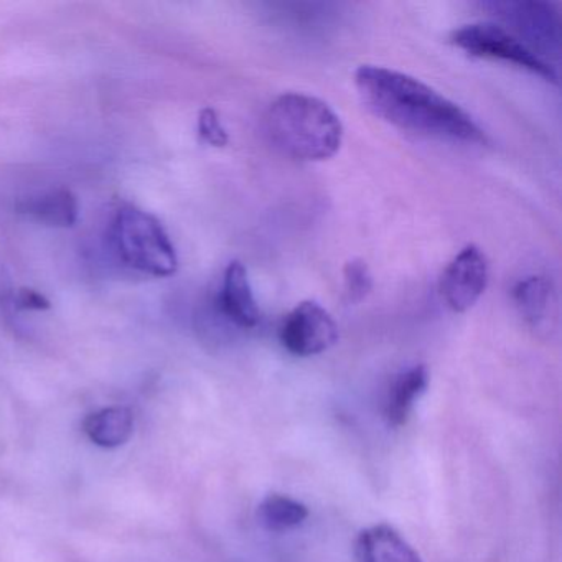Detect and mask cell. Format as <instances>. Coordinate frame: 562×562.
Returning a JSON list of instances; mask_svg holds the SVG:
<instances>
[{"instance_id": "obj_9", "label": "cell", "mask_w": 562, "mask_h": 562, "mask_svg": "<svg viewBox=\"0 0 562 562\" xmlns=\"http://www.w3.org/2000/svg\"><path fill=\"white\" fill-rule=\"evenodd\" d=\"M358 562H423L419 552L393 526H370L355 541Z\"/></svg>"}, {"instance_id": "obj_13", "label": "cell", "mask_w": 562, "mask_h": 562, "mask_svg": "<svg viewBox=\"0 0 562 562\" xmlns=\"http://www.w3.org/2000/svg\"><path fill=\"white\" fill-rule=\"evenodd\" d=\"M513 301L521 317L532 327H539L551 315L554 291L551 282L542 276H528L513 289Z\"/></svg>"}, {"instance_id": "obj_8", "label": "cell", "mask_w": 562, "mask_h": 562, "mask_svg": "<svg viewBox=\"0 0 562 562\" xmlns=\"http://www.w3.org/2000/svg\"><path fill=\"white\" fill-rule=\"evenodd\" d=\"M218 307L225 318L239 328H255L261 321L248 269L241 261H232L225 269L218 294Z\"/></svg>"}, {"instance_id": "obj_15", "label": "cell", "mask_w": 562, "mask_h": 562, "mask_svg": "<svg viewBox=\"0 0 562 562\" xmlns=\"http://www.w3.org/2000/svg\"><path fill=\"white\" fill-rule=\"evenodd\" d=\"M344 289L347 301L358 304L373 289V276L363 259H351L344 269Z\"/></svg>"}, {"instance_id": "obj_2", "label": "cell", "mask_w": 562, "mask_h": 562, "mask_svg": "<svg viewBox=\"0 0 562 562\" xmlns=\"http://www.w3.org/2000/svg\"><path fill=\"white\" fill-rule=\"evenodd\" d=\"M266 133L285 156L302 162L330 159L344 143V124L318 98L284 93L266 113Z\"/></svg>"}, {"instance_id": "obj_10", "label": "cell", "mask_w": 562, "mask_h": 562, "mask_svg": "<svg viewBox=\"0 0 562 562\" xmlns=\"http://www.w3.org/2000/svg\"><path fill=\"white\" fill-rule=\"evenodd\" d=\"M19 213L31 216L37 222L55 228H71L80 218V205L77 195L68 189L48 190L42 195L22 200Z\"/></svg>"}, {"instance_id": "obj_14", "label": "cell", "mask_w": 562, "mask_h": 562, "mask_svg": "<svg viewBox=\"0 0 562 562\" xmlns=\"http://www.w3.org/2000/svg\"><path fill=\"white\" fill-rule=\"evenodd\" d=\"M258 516L266 529L282 532L299 528L308 518V508L291 496L272 493L262 499Z\"/></svg>"}, {"instance_id": "obj_16", "label": "cell", "mask_w": 562, "mask_h": 562, "mask_svg": "<svg viewBox=\"0 0 562 562\" xmlns=\"http://www.w3.org/2000/svg\"><path fill=\"white\" fill-rule=\"evenodd\" d=\"M199 134L203 143L213 147H225L229 137L213 108H205L199 114Z\"/></svg>"}, {"instance_id": "obj_7", "label": "cell", "mask_w": 562, "mask_h": 562, "mask_svg": "<svg viewBox=\"0 0 562 562\" xmlns=\"http://www.w3.org/2000/svg\"><path fill=\"white\" fill-rule=\"evenodd\" d=\"M488 285V261L475 245L465 246L440 278V294L453 312L469 311Z\"/></svg>"}, {"instance_id": "obj_3", "label": "cell", "mask_w": 562, "mask_h": 562, "mask_svg": "<svg viewBox=\"0 0 562 562\" xmlns=\"http://www.w3.org/2000/svg\"><path fill=\"white\" fill-rule=\"evenodd\" d=\"M111 239L121 261L136 271L170 278L179 269L176 246L153 213L133 205L117 210Z\"/></svg>"}, {"instance_id": "obj_11", "label": "cell", "mask_w": 562, "mask_h": 562, "mask_svg": "<svg viewBox=\"0 0 562 562\" xmlns=\"http://www.w3.org/2000/svg\"><path fill=\"white\" fill-rule=\"evenodd\" d=\"M83 432L101 449H117L133 437V411L130 407L111 406L91 413L83 420Z\"/></svg>"}, {"instance_id": "obj_5", "label": "cell", "mask_w": 562, "mask_h": 562, "mask_svg": "<svg viewBox=\"0 0 562 562\" xmlns=\"http://www.w3.org/2000/svg\"><path fill=\"white\" fill-rule=\"evenodd\" d=\"M450 42L470 57L486 60L505 61L529 74L538 75L542 80L558 83L559 75L552 65L532 54L515 35L495 22H475L462 25L450 35Z\"/></svg>"}, {"instance_id": "obj_1", "label": "cell", "mask_w": 562, "mask_h": 562, "mask_svg": "<svg viewBox=\"0 0 562 562\" xmlns=\"http://www.w3.org/2000/svg\"><path fill=\"white\" fill-rule=\"evenodd\" d=\"M355 87L374 116L430 139L485 144V133L459 104L423 81L376 65L355 71Z\"/></svg>"}, {"instance_id": "obj_6", "label": "cell", "mask_w": 562, "mask_h": 562, "mask_svg": "<svg viewBox=\"0 0 562 562\" xmlns=\"http://www.w3.org/2000/svg\"><path fill=\"white\" fill-rule=\"evenodd\" d=\"M340 337L337 322L314 301L295 305L282 322L279 338L282 347L294 357L307 358L324 353Z\"/></svg>"}, {"instance_id": "obj_17", "label": "cell", "mask_w": 562, "mask_h": 562, "mask_svg": "<svg viewBox=\"0 0 562 562\" xmlns=\"http://www.w3.org/2000/svg\"><path fill=\"white\" fill-rule=\"evenodd\" d=\"M14 305L18 311H50L52 302L41 292L31 288L19 289L14 297Z\"/></svg>"}, {"instance_id": "obj_12", "label": "cell", "mask_w": 562, "mask_h": 562, "mask_svg": "<svg viewBox=\"0 0 562 562\" xmlns=\"http://www.w3.org/2000/svg\"><path fill=\"white\" fill-rule=\"evenodd\" d=\"M429 386V371L424 364L407 368L391 384L386 401V419L390 426L401 427L409 420L414 406Z\"/></svg>"}, {"instance_id": "obj_4", "label": "cell", "mask_w": 562, "mask_h": 562, "mask_svg": "<svg viewBox=\"0 0 562 562\" xmlns=\"http://www.w3.org/2000/svg\"><path fill=\"white\" fill-rule=\"evenodd\" d=\"M482 9L492 12L502 27L555 68L561 57V18L554 4L539 0H492L483 2Z\"/></svg>"}]
</instances>
